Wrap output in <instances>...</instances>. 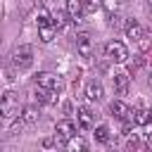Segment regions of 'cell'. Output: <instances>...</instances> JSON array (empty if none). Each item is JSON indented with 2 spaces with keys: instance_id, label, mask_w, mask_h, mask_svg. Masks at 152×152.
I'll use <instances>...</instances> for the list:
<instances>
[{
  "instance_id": "1",
  "label": "cell",
  "mask_w": 152,
  "mask_h": 152,
  "mask_svg": "<svg viewBox=\"0 0 152 152\" xmlns=\"http://www.w3.org/2000/svg\"><path fill=\"white\" fill-rule=\"evenodd\" d=\"M104 57L109 62H116V64H124L128 59V48L121 43V40H109L104 45Z\"/></svg>"
},
{
  "instance_id": "2",
  "label": "cell",
  "mask_w": 152,
  "mask_h": 152,
  "mask_svg": "<svg viewBox=\"0 0 152 152\" xmlns=\"http://www.w3.org/2000/svg\"><path fill=\"white\" fill-rule=\"evenodd\" d=\"M0 114H2V119H5V121H10V119H19V116H21V114H19V102L14 100V93H10V90H5V93H2Z\"/></svg>"
},
{
  "instance_id": "3",
  "label": "cell",
  "mask_w": 152,
  "mask_h": 152,
  "mask_svg": "<svg viewBox=\"0 0 152 152\" xmlns=\"http://www.w3.org/2000/svg\"><path fill=\"white\" fill-rule=\"evenodd\" d=\"M12 64H14L17 69H28V66L33 64V48H31V45H19V48H14V52H12Z\"/></svg>"
},
{
  "instance_id": "4",
  "label": "cell",
  "mask_w": 152,
  "mask_h": 152,
  "mask_svg": "<svg viewBox=\"0 0 152 152\" xmlns=\"http://www.w3.org/2000/svg\"><path fill=\"white\" fill-rule=\"evenodd\" d=\"M33 81H36V86H43V88L55 90V93H62V90H64V81H62L59 76H55V74H50V71H40V74H36Z\"/></svg>"
},
{
  "instance_id": "5",
  "label": "cell",
  "mask_w": 152,
  "mask_h": 152,
  "mask_svg": "<svg viewBox=\"0 0 152 152\" xmlns=\"http://www.w3.org/2000/svg\"><path fill=\"white\" fill-rule=\"evenodd\" d=\"M55 135L59 138V142L71 140V138L76 135V124H74L71 119H62V121H57V124H55Z\"/></svg>"
},
{
  "instance_id": "6",
  "label": "cell",
  "mask_w": 152,
  "mask_h": 152,
  "mask_svg": "<svg viewBox=\"0 0 152 152\" xmlns=\"http://www.w3.org/2000/svg\"><path fill=\"white\" fill-rule=\"evenodd\" d=\"M109 112H112L119 121H128V119H133V109H131L124 100H114V102H109Z\"/></svg>"
},
{
  "instance_id": "7",
  "label": "cell",
  "mask_w": 152,
  "mask_h": 152,
  "mask_svg": "<svg viewBox=\"0 0 152 152\" xmlns=\"http://www.w3.org/2000/svg\"><path fill=\"white\" fill-rule=\"evenodd\" d=\"M66 14H69V19L74 24H81L83 21V14H86L83 0H66Z\"/></svg>"
},
{
  "instance_id": "8",
  "label": "cell",
  "mask_w": 152,
  "mask_h": 152,
  "mask_svg": "<svg viewBox=\"0 0 152 152\" xmlns=\"http://www.w3.org/2000/svg\"><path fill=\"white\" fill-rule=\"evenodd\" d=\"M76 50L83 55V57H90V52H93V43H90V33H86V31H81V33H76Z\"/></svg>"
},
{
  "instance_id": "9",
  "label": "cell",
  "mask_w": 152,
  "mask_h": 152,
  "mask_svg": "<svg viewBox=\"0 0 152 152\" xmlns=\"http://www.w3.org/2000/svg\"><path fill=\"white\" fill-rule=\"evenodd\" d=\"M112 83H114V88H116V95H126V93H128L131 76H128L126 71H116V74L112 76Z\"/></svg>"
},
{
  "instance_id": "10",
  "label": "cell",
  "mask_w": 152,
  "mask_h": 152,
  "mask_svg": "<svg viewBox=\"0 0 152 152\" xmlns=\"http://www.w3.org/2000/svg\"><path fill=\"white\" fill-rule=\"evenodd\" d=\"M76 121H78V126H81L83 131L93 128V112H90V107H78V112H76Z\"/></svg>"
},
{
  "instance_id": "11",
  "label": "cell",
  "mask_w": 152,
  "mask_h": 152,
  "mask_svg": "<svg viewBox=\"0 0 152 152\" xmlns=\"http://www.w3.org/2000/svg\"><path fill=\"white\" fill-rule=\"evenodd\" d=\"M86 97H88L90 102H100V100L104 97V90H102V86H100L97 81H90V83L86 86Z\"/></svg>"
},
{
  "instance_id": "12",
  "label": "cell",
  "mask_w": 152,
  "mask_h": 152,
  "mask_svg": "<svg viewBox=\"0 0 152 152\" xmlns=\"http://www.w3.org/2000/svg\"><path fill=\"white\" fill-rule=\"evenodd\" d=\"M124 28H126V36H128L131 40H140V38L145 36V31H142V26H140V24H138L135 19H128Z\"/></svg>"
},
{
  "instance_id": "13",
  "label": "cell",
  "mask_w": 152,
  "mask_h": 152,
  "mask_svg": "<svg viewBox=\"0 0 152 152\" xmlns=\"http://www.w3.org/2000/svg\"><path fill=\"white\" fill-rule=\"evenodd\" d=\"M150 121H152V109L140 107V109L133 112V124H135V126H147Z\"/></svg>"
},
{
  "instance_id": "14",
  "label": "cell",
  "mask_w": 152,
  "mask_h": 152,
  "mask_svg": "<svg viewBox=\"0 0 152 152\" xmlns=\"http://www.w3.org/2000/svg\"><path fill=\"white\" fill-rule=\"evenodd\" d=\"M21 119H24V124H38V119H40V112L36 109V107H24L21 109Z\"/></svg>"
},
{
  "instance_id": "15",
  "label": "cell",
  "mask_w": 152,
  "mask_h": 152,
  "mask_svg": "<svg viewBox=\"0 0 152 152\" xmlns=\"http://www.w3.org/2000/svg\"><path fill=\"white\" fill-rule=\"evenodd\" d=\"M55 24H50V26H38V38L43 40V43H52V38H55Z\"/></svg>"
},
{
  "instance_id": "16",
  "label": "cell",
  "mask_w": 152,
  "mask_h": 152,
  "mask_svg": "<svg viewBox=\"0 0 152 152\" xmlns=\"http://www.w3.org/2000/svg\"><path fill=\"white\" fill-rule=\"evenodd\" d=\"M124 5H126V0H102V7L107 12H119V10H124Z\"/></svg>"
},
{
  "instance_id": "17",
  "label": "cell",
  "mask_w": 152,
  "mask_h": 152,
  "mask_svg": "<svg viewBox=\"0 0 152 152\" xmlns=\"http://www.w3.org/2000/svg\"><path fill=\"white\" fill-rule=\"evenodd\" d=\"M95 140H97V142H107V140H109V128H107L104 124L95 128Z\"/></svg>"
},
{
  "instance_id": "18",
  "label": "cell",
  "mask_w": 152,
  "mask_h": 152,
  "mask_svg": "<svg viewBox=\"0 0 152 152\" xmlns=\"http://www.w3.org/2000/svg\"><path fill=\"white\" fill-rule=\"evenodd\" d=\"M36 21H38V26H50V24H52V14H50L48 10H40Z\"/></svg>"
},
{
  "instance_id": "19",
  "label": "cell",
  "mask_w": 152,
  "mask_h": 152,
  "mask_svg": "<svg viewBox=\"0 0 152 152\" xmlns=\"http://www.w3.org/2000/svg\"><path fill=\"white\" fill-rule=\"evenodd\" d=\"M66 150H71V152H76V150H86V142H83L81 138H71V140H66Z\"/></svg>"
},
{
  "instance_id": "20",
  "label": "cell",
  "mask_w": 152,
  "mask_h": 152,
  "mask_svg": "<svg viewBox=\"0 0 152 152\" xmlns=\"http://www.w3.org/2000/svg\"><path fill=\"white\" fill-rule=\"evenodd\" d=\"M52 24H55V28H64L66 14H64V12H55V14H52Z\"/></svg>"
},
{
  "instance_id": "21",
  "label": "cell",
  "mask_w": 152,
  "mask_h": 152,
  "mask_svg": "<svg viewBox=\"0 0 152 152\" xmlns=\"http://www.w3.org/2000/svg\"><path fill=\"white\" fill-rule=\"evenodd\" d=\"M97 7H100V5H97L95 0H86V2H83V10H86L88 14H93V12H97Z\"/></svg>"
},
{
  "instance_id": "22",
  "label": "cell",
  "mask_w": 152,
  "mask_h": 152,
  "mask_svg": "<svg viewBox=\"0 0 152 152\" xmlns=\"http://www.w3.org/2000/svg\"><path fill=\"white\" fill-rule=\"evenodd\" d=\"M55 145H59V138H57V135H55V138H45V140H43V147H45V150H52Z\"/></svg>"
},
{
  "instance_id": "23",
  "label": "cell",
  "mask_w": 152,
  "mask_h": 152,
  "mask_svg": "<svg viewBox=\"0 0 152 152\" xmlns=\"http://www.w3.org/2000/svg\"><path fill=\"white\" fill-rule=\"evenodd\" d=\"M64 112H66V114H71V112H74V104H71V102H66V104H64Z\"/></svg>"
},
{
  "instance_id": "24",
  "label": "cell",
  "mask_w": 152,
  "mask_h": 152,
  "mask_svg": "<svg viewBox=\"0 0 152 152\" xmlns=\"http://www.w3.org/2000/svg\"><path fill=\"white\" fill-rule=\"evenodd\" d=\"M150 86H152V76H150Z\"/></svg>"
},
{
  "instance_id": "25",
  "label": "cell",
  "mask_w": 152,
  "mask_h": 152,
  "mask_svg": "<svg viewBox=\"0 0 152 152\" xmlns=\"http://www.w3.org/2000/svg\"><path fill=\"white\" fill-rule=\"evenodd\" d=\"M147 2H150V5H152V0H147Z\"/></svg>"
}]
</instances>
